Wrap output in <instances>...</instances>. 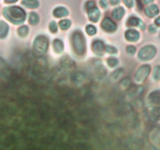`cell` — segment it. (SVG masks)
Segmentation results:
<instances>
[{
    "label": "cell",
    "instance_id": "obj_34",
    "mask_svg": "<svg viewBox=\"0 0 160 150\" xmlns=\"http://www.w3.org/2000/svg\"><path fill=\"white\" fill-rule=\"evenodd\" d=\"M155 23H156V24L157 25V26H160V17H157V18L156 19V20H155Z\"/></svg>",
    "mask_w": 160,
    "mask_h": 150
},
{
    "label": "cell",
    "instance_id": "obj_1",
    "mask_svg": "<svg viewBox=\"0 0 160 150\" xmlns=\"http://www.w3.org/2000/svg\"><path fill=\"white\" fill-rule=\"evenodd\" d=\"M3 16L14 24H20L25 20L26 12L19 6H9L3 9Z\"/></svg>",
    "mask_w": 160,
    "mask_h": 150
},
{
    "label": "cell",
    "instance_id": "obj_10",
    "mask_svg": "<svg viewBox=\"0 0 160 150\" xmlns=\"http://www.w3.org/2000/svg\"><path fill=\"white\" fill-rule=\"evenodd\" d=\"M145 13L148 17H153L157 15L159 12V9L156 5H152L145 8Z\"/></svg>",
    "mask_w": 160,
    "mask_h": 150
},
{
    "label": "cell",
    "instance_id": "obj_3",
    "mask_svg": "<svg viewBox=\"0 0 160 150\" xmlns=\"http://www.w3.org/2000/svg\"><path fill=\"white\" fill-rule=\"evenodd\" d=\"M48 40L45 36H38L34 42V52L38 56L45 54L48 49Z\"/></svg>",
    "mask_w": 160,
    "mask_h": 150
},
{
    "label": "cell",
    "instance_id": "obj_15",
    "mask_svg": "<svg viewBox=\"0 0 160 150\" xmlns=\"http://www.w3.org/2000/svg\"><path fill=\"white\" fill-rule=\"evenodd\" d=\"M53 48H54V51L57 53L62 52V50H63V43H62V41L59 40V39H56L53 42Z\"/></svg>",
    "mask_w": 160,
    "mask_h": 150
},
{
    "label": "cell",
    "instance_id": "obj_6",
    "mask_svg": "<svg viewBox=\"0 0 160 150\" xmlns=\"http://www.w3.org/2000/svg\"><path fill=\"white\" fill-rule=\"evenodd\" d=\"M106 46L102 41L96 40L92 43V51L98 56H102L106 52Z\"/></svg>",
    "mask_w": 160,
    "mask_h": 150
},
{
    "label": "cell",
    "instance_id": "obj_19",
    "mask_svg": "<svg viewBox=\"0 0 160 150\" xmlns=\"http://www.w3.org/2000/svg\"><path fill=\"white\" fill-rule=\"evenodd\" d=\"M71 25V22L69 20H62L59 22V26H60L61 29L62 30H67Z\"/></svg>",
    "mask_w": 160,
    "mask_h": 150
},
{
    "label": "cell",
    "instance_id": "obj_8",
    "mask_svg": "<svg viewBox=\"0 0 160 150\" xmlns=\"http://www.w3.org/2000/svg\"><path fill=\"white\" fill-rule=\"evenodd\" d=\"M88 17L90 19L91 21L97 22L100 17V11L96 6L91 9H88Z\"/></svg>",
    "mask_w": 160,
    "mask_h": 150
},
{
    "label": "cell",
    "instance_id": "obj_11",
    "mask_svg": "<svg viewBox=\"0 0 160 150\" xmlns=\"http://www.w3.org/2000/svg\"><path fill=\"white\" fill-rule=\"evenodd\" d=\"M9 32V26L6 22L0 20V38L2 39L7 36Z\"/></svg>",
    "mask_w": 160,
    "mask_h": 150
},
{
    "label": "cell",
    "instance_id": "obj_18",
    "mask_svg": "<svg viewBox=\"0 0 160 150\" xmlns=\"http://www.w3.org/2000/svg\"><path fill=\"white\" fill-rule=\"evenodd\" d=\"M39 17L36 12H32L30 13L29 16V23L32 25H35L38 23Z\"/></svg>",
    "mask_w": 160,
    "mask_h": 150
},
{
    "label": "cell",
    "instance_id": "obj_17",
    "mask_svg": "<svg viewBox=\"0 0 160 150\" xmlns=\"http://www.w3.org/2000/svg\"><path fill=\"white\" fill-rule=\"evenodd\" d=\"M142 23L141 20H139L138 17H131L128 18V21H127V25L129 27H137Z\"/></svg>",
    "mask_w": 160,
    "mask_h": 150
},
{
    "label": "cell",
    "instance_id": "obj_32",
    "mask_svg": "<svg viewBox=\"0 0 160 150\" xmlns=\"http://www.w3.org/2000/svg\"><path fill=\"white\" fill-rule=\"evenodd\" d=\"M149 31L151 33H156V28L154 25H151L149 27Z\"/></svg>",
    "mask_w": 160,
    "mask_h": 150
},
{
    "label": "cell",
    "instance_id": "obj_2",
    "mask_svg": "<svg viewBox=\"0 0 160 150\" xmlns=\"http://www.w3.org/2000/svg\"><path fill=\"white\" fill-rule=\"evenodd\" d=\"M72 45H73V50L78 56H83L85 53V38L81 31H76L73 33Z\"/></svg>",
    "mask_w": 160,
    "mask_h": 150
},
{
    "label": "cell",
    "instance_id": "obj_25",
    "mask_svg": "<svg viewBox=\"0 0 160 150\" xmlns=\"http://www.w3.org/2000/svg\"><path fill=\"white\" fill-rule=\"evenodd\" d=\"M49 29H50V31H51L52 33H56V31H57V25H56V22L52 21V22H51V23H50Z\"/></svg>",
    "mask_w": 160,
    "mask_h": 150
},
{
    "label": "cell",
    "instance_id": "obj_14",
    "mask_svg": "<svg viewBox=\"0 0 160 150\" xmlns=\"http://www.w3.org/2000/svg\"><path fill=\"white\" fill-rule=\"evenodd\" d=\"M68 10L64 7H57L53 11V14L56 17H64L68 15Z\"/></svg>",
    "mask_w": 160,
    "mask_h": 150
},
{
    "label": "cell",
    "instance_id": "obj_9",
    "mask_svg": "<svg viewBox=\"0 0 160 150\" xmlns=\"http://www.w3.org/2000/svg\"><path fill=\"white\" fill-rule=\"evenodd\" d=\"M139 36H140L139 33L134 29L128 30L125 33V37H126L127 40L130 41V42H136L137 40H138Z\"/></svg>",
    "mask_w": 160,
    "mask_h": 150
},
{
    "label": "cell",
    "instance_id": "obj_21",
    "mask_svg": "<svg viewBox=\"0 0 160 150\" xmlns=\"http://www.w3.org/2000/svg\"><path fill=\"white\" fill-rule=\"evenodd\" d=\"M29 29L27 26H21L18 29V34L20 37H25L28 34Z\"/></svg>",
    "mask_w": 160,
    "mask_h": 150
},
{
    "label": "cell",
    "instance_id": "obj_28",
    "mask_svg": "<svg viewBox=\"0 0 160 150\" xmlns=\"http://www.w3.org/2000/svg\"><path fill=\"white\" fill-rule=\"evenodd\" d=\"M95 6H96V5H95V2L93 1H88L87 3H86V8H87V10L88 9H91V8L95 7Z\"/></svg>",
    "mask_w": 160,
    "mask_h": 150
},
{
    "label": "cell",
    "instance_id": "obj_23",
    "mask_svg": "<svg viewBox=\"0 0 160 150\" xmlns=\"http://www.w3.org/2000/svg\"><path fill=\"white\" fill-rule=\"evenodd\" d=\"M86 31H87V33L90 35H94V34L96 33V28H95V26L93 25H88L86 27Z\"/></svg>",
    "mask_w": 160,
    "mask_h": 150
},
{
    "label": "cell",
    "instance_id": "obj_31",
    "mask_svg": "<svg viewBox=\"0 0 160 150\" xmlns=\"http://www.w3.org/2000/svg\"><path fill=\"white\" fill-rule=\"evenodd\" d=\"M100 6L102 8H106L108 6L107 1H106V0H101V1H100Z\"/></svg>",
    "mask_w": 160,
    "mask_h": 150
},
{
    "label": "cell",
    "instance_id": "obj_13",
    "mask_svg": "<svg viewBox=\"0 0 160 150\" xmlns=\"http://www.w3.org/2000/svg\"><path fill=\"white\" fill-rule=\"evenodd\" d=\"M125 13V10L123 7H117L115 9H113L112 12V18L115 19V20H120L122 19V17H123Z\"/></svg>",
    "mask_w": 160,
    "mask_h": 150
},
{
    "label": "cell",
    "instance_id": "obj_16",
    "mask_svg": "<svg viewBox=\"0 0 160 150\" xmlns=\"http://www.w3.org/2000/svg\"><path fill=\"white\" fill-rule=\"evenodd\" d=\"M22 5H23V6L28 8L34 9V8H36L38 6L39 2L37 0H23L22 1Z\"/></svg>",
    "mask_w": 160,
    "mask_h": 150
},
{
    "label": "cell",
    "instance_id": "obj_33",
    "mask_svg": "<svg viewBox=\"0 0 160 150\" xmlns=\"http://www.w3.org/2000/svg\"><path fill=\"white\" fill-rule=\"evenodd\" d=\"M110 3L112 5H117L120 3V0H110Z\"/></svg>",
    "mask_w": 160,
    "mask_h": 150
},
{
    "label": "cell",
    "instance_id": "obj_30",
    "mask_svg": "<svg viewBox=\"0 0 160 150\" xmlns=\"http://www.w3.org/2000/svg\"><path fill=\"white\" fill-rule=\"evenodd\" d=\"M154 0H139L141 3H142V6H144V5H148L149 3H152Z\"/></svg>",
    "mask_w": 160,
    "mask_h": 150
},
{
    "label": "cell",
    "instance_id": "obj_22",
    "mask_svg": "<svg viewBox=\"0 0 160 150\" xmlns=\"http://www.w3.org/2000/svg\"><path fill=\"white\" fill-rule=\"evenodd\" d=\"M107 63L109 67H114L118 64V59L114 57H110L107 59Z\"/></svg>",
    "mask_w": 160,
    "mask_h": 150
},
{
    "label": "cell",
    "instance_id": "obj_12",
    "mask_svg": "<svg viewBox=\"0 0 160 150\" xmlns=\"http://www.w3.org/2000/svg\"><path fill=\"white\" fill-rule=\"evenodd\" d=\"M148 99L151 102L156 105H160V91H154L150 94Z\"/></svg>",
    "mask_w": 160,
    "mask_h": 150
},
{
    "label": "cell",
    "instance_id": "obj_24",
    "mask_svg": "<svg viewBox=\"0 0 160 150\" xmlns=\"http://www.w3.org/2000/svg\"><path fill=\"white\" fill-rule=\"evenodd\" d=\"M153 78L156 81L160 79V66H156L155 67L154 73H153Z\"/></svg>",
    "mask_w": 160,
    "mask_h": 150
},
{
    "label": "cell",
    "instance_id": "obj_4",
    "mask_svg": "<svg viewBox=\"0 0 160 150\" xmlns=\"http://www.w3.org/2000/svg\"><path fill=\"white\" fill-rule=\"evenodd\" d=\"M156 53V48L152 45L143 47L138 52V58L142 60H149L152 59Z\"/></svg>",
    "mask_w": 160,
    "mask_h": 150
},
{
    "label": "cell",
    "instance_id": "obj_27",
    "mask_svg": "<svg viewBox=\"0 0 160 150\" xmlns=\"http://www.w3.org/2000/svg\"><path fill=\"white\" fill-rule=\"evenodd\" d=\"M106 52H109V53H112V54H114V53L117 52V48H115L114 47L108 45V46H106Z\"/></svg>",
    "mask_w": 160,
    "mask_h": 150
},
{
    "label": "cell",
    "instance_id": "obj_35",
    "mask_svg": "<svg viewBox=\"0 0 160 150\" xmlns=\"http://www.w3.org/2000/svg\"><path fill=\"white\" fill-rule=\"evenodd\" d=\"M17 0H5V2L6 3H13V2H16Z\"/></svg>",
    "mask_w": 160,
    "mask_h": 150
},
{
    "label": "cell",
    "instance_id": "obj_29",
    "mask_svg": "<svg viewBox=\"0 0 160 150\" xmlns=\"http://www.w3.org/2000/svg\"><path fill=\"white\" fill-rule=\"evenodd\" d=\"M123 1L124 4L129 8H131L134 5V0H123Z\"/></svg>",
    "mask_w": 160,
    "mask_h": 150
},
{
    "label": "cell",
    "instance_id": "obj_5",
    "mask_svg": "<svg viewBox=\"0 0 160 150\" xmlns=\"http://www.w3.org/2000/svg\"><path fill=\"white\" fill-rule=\"evenodd\" d=\"M150 70H151V67L148 65H143L138 69L135 74V81L137 82H143L150 73Z\"/></svg>",
    "mask_w": 160,
    "mask_h": 150
},
{
    "label": "cell",
    "instance_id": "obj_7",
    "mask_svg": "<svg viewBox=\"0 0 160 150\" xmlns=\"http://www.w3.org/2000/svg\"><path fill=\"white\" fill-rule=\"evenodd\" d=\"M102 28L107 32H112L117 29V25L111 19L106 17L102 22Z\"/></svg>",
    "mask_w": 160,
    "mask_h": 150
},
{
    "label": "cell",
    "instance_id": "obj_20",
    "mask_svg": "<svg viewBox=\"0 0 160 150\" xmlns=\"http://www.w3.org/2000/svg\"><path fill=\"white\" fill-rule=\"evenodd\" d=\"M152 117L154 120H159L160 119V107H156L152 110Z\"/></svg>",
    "mask_w": 160,
    "mask_h": 150
},
{
    "label": "cell",
    "instance_id": "obj_26",
    "mask_svg": "<svg viewBox=\"0 0 160 150\" xmlns=\"http://www.w3.org/2000/svg\"><path fill=\"white\" fill-rule=\"evenodd\" d=\"M127 52H128V54L134 55L136 52L135 47L132 46V45H129V46L127 47Z\"/></svg>",
    "mask_w": 160,
    "mask_h": 150
}]
</instances>
